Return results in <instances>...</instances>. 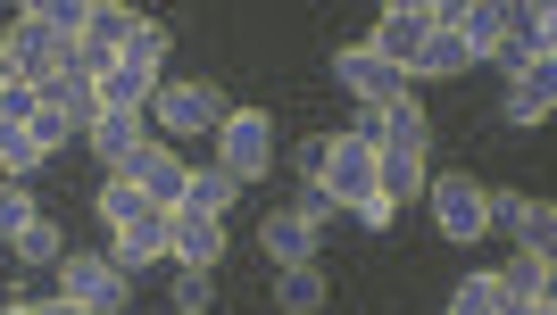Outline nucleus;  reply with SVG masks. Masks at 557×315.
Masks as SVG:
<instances>
[{
    "instance_id": "f257e3e1",
    "label": "nucleus",
    "mask_w": 557,
    "mask_h": 315,
    "mask_svg": "<svg viewBox=\"0 0 557 315\" xmlns=\"http://www.w3.org/2000/svg\"><path fill=\"white\" fill-rule=\"evenodd\" d=\"M0 50H9V75H17V84L42 91L50 75H67V50H75V42L59 34V25H50L42 0H25L17 17H9V42H0Z\"/></svg>"
},
{
    "instance_id": "f03ea898",
    "label": "nucleus",
    "mask_w": 557,
    "mask_h": 315,
    "mask_svg": "<svg viewBox=\"0 0 557 315\" xmlns=\"http://www.w3.org/2000/svg\"><path fill=\"white\" fill-rule=\"evenodd\" d=\"M424 200H433V225H442V241L474 249L491 232V182H474L466 166H442V175H424Z\"/></svg>"
},
{
    "instance_id": "7ed1b4c3",
    "label": "nucleus",
    "mask_w": 557,
    "mask_h": 315,
    "mask_svg": "<svg viewBox=\"0 0 557 315\" xmlns=\"http://www.w3.org/2000/svg\"><path fill=\"white\" fill-rule=\"evenodd\" d=\"M134 9H125V0H84V34H75V50H67V75H84V84H92V75H109L116 59H125V42H134Z\"/></svg>"
},
{
    "instance_id": "20e7f679",
    "label": "nucleus",
    "mask_w": 557,
    "mask_h": 315,
    "mask_svg": "<svg viewBox=\"0 0 557 315\" xmlns=\"http://www.w3.org/2000/svg\"><path fill=\"white\" fill-rule=\"evenodd\" d=\"M50 274H59V299H67V307H84V315H125V299H134V282H125L100 249H67Z\"/></svg>"
},
{
    "instance_id": "39448f33",
    "label": "nucleus",
    "mask_w": 557,
    "mask_h": 315,
    "mask_svg": "<svg viewBox=\"0 0 557 315\" xmlns=\"http://www.w3.org/2000/svg\"><path fill=\"white\" fill-rule=\"evenodd\" d=\"M216 166H225L233 182H258L267 166H275V116L267 109H225V125H216Z\"/></svg>"
},
{
    "instance_id": "423d86ee",
    "label": "nucleus",
    "mask_w": 557,
    "mask_h": 315,
    "mask_svg": "<svg viewBox=\"0 0 557 315\" xmlns=\"http://www.w3.org/2000/svg\"><path fill=\"white\" fill-rule=\"evenodd\" d=\"M333 84H342L358 109H399V100H408V67H392V59L367 50V42H342V50H333Z\"/></svg>"
},
{
    "instance_id": "0eeeda50",
    "label": "nucleus",
    "mask_w": 557,
    "mask_h": 315,
    "mask_svg": "<svg viewBox=\"0 0 557 315\" xmlns=\"http://www.w3.org/2000/svg\"><path fill=\"white\" fill-rule=\"evenodd\" d=\"M225 109H233V100H225L216 84H159V100H150V125H159V134H175V141H184V134L209 141L216 125H225Z\"/></svg>"
},
{
    "instance_id": "6e6552de",
    "label": "nucleus",
    "mask_w": 557,
    "mask_h": 315,
    "mask_svg": "<svg viewBox=\"0 0 557 315\" xmlns=\"http://www.w3.org/2000/svg\"><path fill=\"white\" fill-rule=\"evenodd\" d=\"M125 182H134L159 216H184V200H191V158L166 150V141H141V158L125 166Z\"/></svg>"
},
{
    "instance_id": "1a4fd4ad",
    "label": "nucleus",
    "mask_w": 557,
    "mask_h": 315,
    "mask_svg": "<svg viewBox=\"0 0 557 315\" xmlns=\"http://www.w3.org/2000/svg\"><path fill=\"white\" fill-rule=\"evenodd\" d=\"M374 158L383 150H367V141H349V134H333V150H325V175H317V191H325L333 207H358V200H374Z\"/></svg>"
},
{
    "instance_id": "9d476101",
    "label": "nucleus",
    "mask_w": 557,
    "mask_h": 315,
    "mask_svg": "<svg viewBox=\"0 0 557 315\" xmlns=\"http://www.w3.org/2000/svg\"><path fill=\"white\" fill-rule=\"evenodd\" d=\"M433 25H442V9H433V0H392V9L374 17L367 50H383L392 67H408V59H417V50H424V34H433Z\"/></svg>"
},
{
    "instance_id": "9b49d317",
    "label": "nucleus",
    "mask_w": 557,
    "mask_h": 315,
    "mask_svg": "<svg viewBox=\"0 0 557 315\" xmlns=\"http://www.w3.org/2000/svg\"><path fill=\"white\" fill-rule=\"evenodd\" d=\"M166 257L184 274H216V257H225V216H200V207L166 216Z\"/></svg>"
},
{
    "instance_id": "f8f14e48",
    "label": "nucleus",
    "mask_w": 557,
    "mask_h": 315,
    "mask_svg": "<svg viewBox=\"0 0 557 315\" xmlns=\"http://www.w3.org/2000/svg\"><path fill=\"white\" fill-rule=\"evenodd\" d=\"M258 249H267V266H317V249H325V232L308 225V216H292V207H275L267 225H258Z\"/></svg>"
},
{
    "instance_id": "ddd939ff",
    "label": "nucleus",
    "mask_w": 557,
    "mask_h": 315,
    "mask_svg": "<svg viewBox=\"0 0 557 315\" xmlns=\"http://www.w3.org/2000/svg\"><path fill=\"white\" fill-rule=\"evenodd\" d=\"M100 257H109V266L125 274V282H134L141 266H159V257H166V216H159V207H150V216H134V225H116Z\"/></svg>"
},
{
    "instance_id": "4468645a",
    "label": "nucleus",
    "mask_w": 557,
    "mask_h": 315,
    "mask_svg": "<svg viewBox=\"0 0 557 315\" xmlns=\"http://www.w3.org/2000/svg\"><path fill=\"white\" fill-rule=\"evenodd\" d=\"M442 25L474 50V59H491V50L508 42V0H458V9H442Z\"/></svg>"
},
{
    "instance_id": "2eb2a0df",
    "label": "nucleus",
    "mask_w": 557,
    "mask_h": 315,
    "mask_svg": "<svg viewBox=\"0 0 557 315\" xmlns=\"http://www.w3.org/2000/svg\"><path fill=\"white\" fill-rule=\"evenodd\" d=\"M84 141H92V158L109 166V175H125V166L141 158V141H150V116H92Z\"/></svg>"
},
{
    "instance_id": "dca6fc26",
    "label": "nucleus",
    "mask_w": 557,
    "mask_h": 315,
    "mask_svg": "<svg viewBox=\"0 0 557 315\" xmlns=\"http://www.w3.org/2000/svg\"><path fill=\"white\" fill-rule=\"evenodd\" d=\"M508 42L524 50V59H541V67H557V17H549V0H508Z\"/></svg>"
},
{
    "instance_id": "f3484780",
    "label": "nucleus",
    "mask_w": 557,
    "mask_h": 315,
    "mask_svg": "<svg viewBox=\"0 0 557 315\" xmlns=\"http://www.w3.org/2000/svg\"><path fill=\"white\" fill-rule=\"evenodd\" d=\"M466 67H474V50H466L449 25H433V34H424V50L408 59V84H449V75H466Z\"/></svg>"
},
{
    "instance_id": "a211bd4d",
    "label": "nucleus",
    "mask_w": 557,
    "mask_h": 315,
    "mask_svg": "<svg viewBox=\"0 0 557 315\" xmlns=\"http://www.w3.org/2000/svg\"><path fill=\"white\" fill-rule=\"evenodd\" d=\"M549 109H557V67H533L524 84H508V100H499V116H508V125H524V134H533V125H549Z\"/></svg>"
},
{
    "instance_id": "6ab92c4d",
    "label": "nucleus",
    "mask_w": 557,
    "mask_h": 315,
    "mask_svg": "<svg viewBox=\"0 0 557 315\" xmlns=\"http://www.w3.org/2000/svg\"><path fill=\"white\" fill-rule=\"evenodd\" d=\"M424 175H433V158H408V150H383L374 158V191H383V200L392 207H408L424 191Z\"/></svg>"
},
{
    "instance_id": "aec40b11",
    "label": "nucleus",
    "mask_w": 557,
    "mask_h": 315,
    "mask_svg": "<svg viewBox=\"0 0 557 315\" xmlns=\"http://www.w3.org/2000/svg\"><path fill=\"white\" fill-rule=\"evenodd\" d=\"M549 274H557V257H541V249H516L508 266H499V299H549Z\"/></svg>"
},
{
    "instance_id": "412c9836",
    "label": "nucleus",
    "mask_w": 557,
    "mask_h": 315,
    "mask_svg": "<svg viewBox=\"0 0 557 315\" xmlns=\"http://www.w3.org/2000/svg\"><path fill=\"white\" fill-rule=\"evenodd\" d=\"M325 307V274L317 266H283L275 274V315H317Z\"/></svg>"
},
{
    "instance_id": "4be33fe9",
    "label": "nucleus",
    "mask_w": 557,
    "mask_h": 315,
    "mask_svg": "<svg viewBox=\"0 0 557 315\" xmlns=\"http://www.w3.org/2000/svg\"><path fill=\"white\" fill-rule=\"evenodd\" d=\"M9 257H17V266H59V257H67V232L50 225V216H34V225L9 241Z\"/></svg>"
},
{
    "instance_id": "5701e85b",
    "label": "nucleus",
    "mask_w": 557,
    "mask_h": 315,
    "mask_svg": "<svg viewBox=\"0 0 557 315\" xmlns=\"http://www.w3.org/2000/svg\"><path fill=\"white\" fill-rule=\"evenodd\" d=\"M42 166H50V158L34 150V134H25V125H0V182H34Z\"/></svg>"
},
{
    "instance_id": "b1692460",
    "label": "nucleus",
    "mask_w": 557,
    "mask_h": 315,
    "mask_svg": "<svg viewBox=\"0 0 557 315\" xmlns=\"http://www.w3.org/2000/svg\"><path fill=\"white\" fill-rule=\"evenodd\" d=\"M233 200H242V182H233L216 158H209V166H191V200H184V207H200V216H225Z\"/></svg>"
},
{
    "instance_id": "393cba45",
    "label": "nucleus",
    "mask_w": 557,
    "mask_h": 315,
    "mask_svg": "<svg viewBox=\"0 0 557 315\" xmlns=\"http://www.w3.org/2000/svg\"><path fill=\"white\" fill-rule=\"evenodd\" d=\"M508 232H516V249H541V257H557V207H549V200H524Z\"/></svg>"
},
{
    "instance_id": "a878e982",
    "label": "nucleus",
    "mask_w": 557,
    "mask_h": 315,
    "mask_svg": "<svg viewBox=\"0 0 557 315\" xmlns=\"http://www.w3.org/2000/svg\"><path fill=\"white\" fill-rule=\"evenodd\" d=\"M42 100H50V109H59V116H75L84 134H92L100 100H92V84H84V75H50V84H42Z\"/></svg>"
},
{
    "instance_id": "bb28decb",
    "label": "nucleus",
    "mask_w": 557,
    "mask_h": 315,
    "mask_svg": "<svg viewBox=\"0 0 557 315\" xmlns=\"http://www.w3.org/2000/svg\"><path fill=\"white\" fill-rule=\"evenodd\" d=\"M125 67H141L150 84H166V25H159V17H141V25H134V42H125Z\"/></svg>"
},
{
    "instance_id": "cd10ccee",
    "label": "nucleus",
    "mask_w": 557,
    "mask_h": 315,
    "mask_svg": "<svg viewBox=\"0 0 557 315\" xmlns=\"http://www.w3.org/2000/svg\"><path fill=\"white\" fill-rule=\"evenodd\" d=\"M134 216H150V200H141L125 175H109V182H100V225L116 232V225H134Z\"/></svg>"
},
{
    "instance_id": "c85d7f7f",
    "label": "nucleus",
    "mask_w": 557,
    "mask_h": 315,
    "mask_svg": "<svg viewBox=\"0 0 557 315\" xmlns=\"http://www.w3.org/2000/svg\"><path fill=\"white\" fill-rule=\"evenodd\" d=\"M34 216H42V207H34V182H0V249L17 241Z\"/></svg>"
},
{
    "instance_id": "c756f323",
    "label": "nucleus",
    "mask_w": 557,
    "mask_h": 315,
    "mask_svg": "<svg viewBox=\"0 0 557 315\" xmlns=\"http://www.w3.org/2000/svg\"><path fill=\"white\" fill-rule=\"evenodd\" d=\"M25 134H34V150H42V158H59V150H67V141H84V125H75V116H59V109H50V100H42V116H34Z\"/></svg>"
},
{
    "instance_id": "7c9ffc66",
    "label": "nucleus",
    "mask_w": 557,
    "mask_h": 315,
    "mask_svg": "<svg viewBox=\"0 0 557 315\" xmlns=\"http://www.w3.org/2000/svg\"><path fill=\"white\" fill-rule=\"evenodd\" d=\"M449 315H499V274H466L449 291Z\"/></svg>"
},
{
    "instance_id": "2f4dec72",
    "label": "nucleus",
    "mask_w": 557,
    "mask_h": 315,
    "mask_svg": "<svg viewBox=\"0 0 557 315\" xmlns=\"http://www.w3.org/2000/svg\"><path fill=\"white\" fill-rule=\"evenodd\" d=\"M166 315H216V282H209V274H175V299H166Z\"/></svg>"
},
{
    "instance_id": "473e14b6",
    "label": "nucleus",
    "mask_w": 557,
    "mask_h": 315,
    "mask_svg": "<svg viewBox=\"0 0 557 315\" xmlns=\"http://www.w3.org/2000/svg\"><path fill=\"white\" fill-rule=\"evenodd\" d=\"M42 116V91L34 84H0V125H34Z\"/></svg>"
},
{
    "instance_id": "72a5a7b5",
    "label": "nucleus",
    "mask_w": 557,
    "mask_h": 315,
    "mask_svg": "<svg viewBox=\"0 0 557 315\" xmlns=\"http://www.w3.org/2000/svg\"><path fill=\"white\" fill-rule=\"evenodd\" d=\"M349 141L383 150V141H392V109H349Z\"/></svg>"
},
{
    "instance_id": "f704fd0d",
    "label": "nucleus",
    "mask_w": 557,
    "mask_h": 315,
    "mask_svg": "<svg viewBox=\"0 0 557 315\" xmlns=\"http://www.w3.org/2000/svg\"><path fill=\"white\" fill-rule=\"evenodd\" d=\"M292 216H308V225L325 232V225H333V216H342V207H333V200H325V191H317V182H300V200H292Z\"/></svg>"
},
{
    "instance_id": "c9c22d12",
    "label": "nucleus",
    "mask_w": 557,
    "mask_h": 315,
    "mask_svg": "<svg viewBox=\"0 0 557 315\" xmlns=\"http://www.w3.org/2000/svg\"><path fill=\"white\" fill-rule=\"evenodd\" d=\"M349 216H358V232H392V225H399V207L383 200V191H374V200H358Z\"/></svg>"
},
{
    "instance_id": "e433bc0d",
    "label": "nucleus",
    "mask_w": 557,
    "mask_h": 315,
    "mask_svg": "<svg viewBox=\"0 0 557 315\" xmlns=\"http://www.w3.org/2000/svg\"><path fill=\"white\" fill-rule=\"evenodd\" d=\"M325 150H333V134H317V141H300V150H292V166H300V182H317V175H325Z\"/></svg>"
},
{
    "instance_id": "4c0bfd02",
    "label": "nucleus",
    "mask_w": 557,
    "mask_h": 315,
    "mask_svg": "<svg viewBox=\"0 0 557 315\" xmlns=\"http://www.w3.org/2000/svg\"><path fill=\"white\" fill-rule=\"evenodd\" d=\"M42 9H50V25H59L67 42H75V34H84V0H42Z\"/></svg>"
},
{
    "instance_id": "58836bf2",
    "label": "nucleus",
    "mask_w": 557,
    "mask_h": 315,
    "mask_svg": "<svg viewBox=\"0 0 557 315\" xmlns=\"http://www.w3.org/2000/svg\"><path fill=\"white\" fill-rule=\"evenodd\" d=\"M499 315H557V299H499Z\"/></svg>"
},
{
    "instance_id": "ea45409f",
    "label": "nucleus",
    "mask_w": 557,
    "mask_h": 315,
    "mask_svg": "<svg viewBox=\"0 0 557 315\" xmlns=\"http://www.w3.org/2000/svg\"><path fill=\"white\" fill-rule=\"evenodd\" d=\"M25 307H34V315H84V307H67L59 291H50V299H25Z\"/></svg>"
},
{
    "instance_id": "a19ab883",
    "label": "nucleus",
    "mask_w": 557,
    "mask_h": 315,
    "mask_svg": "<svg viewBox=\"0 0 557 315\" xmlns=\"http://www.w3.org/2000/svg\"><path fill=\"white\" fill-rule=\"evenodd\" d=\"M0 315H34V307H25V299H9V307H0Z\"/></svg>"
},
{
    "instance_id": "79ce46f5",
    "label": "nucleus",
    "mask_w": 557,
    "mask_h": 315,
    "mask_svg": "<svg viewBox=\"0 0 557 315\" xmlns=\"http://www.w3.org/2000/svg\"><path fill=\"white\" fill-rule=\"evenodd\" d=\"M0 84H17V75H9V50H0Z\"/></svg>"
}]
</instances>
